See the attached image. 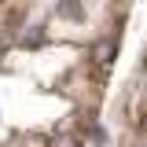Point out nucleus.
Here are the masks:
<instances>
[{
  "instance_id": "obj_1",
  "label": "nucleus",
  "mask_w": 147,
  "mask_h": 147,
  "mask_svg": "<svg viewBox=\"0 0 147 147\" xmlns=\"http://www.w3.org/2000/svg\"><path fill=\"white\" fill-rule=\"evenodd\" d=\"M110 55H114V40H96V44H92V63H96L99 77L107 74V63H110Z\"/></svg>"
},
{
  "instance_id": "obj_2",
  "label": "nucleus",
  "mask_w": 147,
  "mask_h": 147,
  "mask_svg": "<svg viewBox=\"0 0 147 147\" xmlns=\"http://www.w3.org/2000/svg\"><path fill=\"white\" fill-rule=\"evenodd\" d=\"M48 147H81V136L70 132V129H63V132H55L52 140H48Z\"/></svg>"
}]
</instances>
